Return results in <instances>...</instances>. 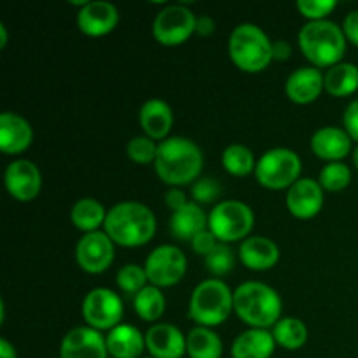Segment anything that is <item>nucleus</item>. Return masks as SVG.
Listing matches in <instances>:
<instances>
[{"instance_id":"f257e3e1","label":"nucleus","mask_w":358,"mask_h":358,"mask_svg":"<svg viewBox=\"0 0 358 358\" xmlns=\"http://www.w3.org/2000/svg\"><path fill=\"white\" fill-rule=\"evenodd\" d=\"M156 173L164 184L171 187L187 185L199 177L203 168L201 149L192 140L184 136H171L163 140L154 161Z\"/></svg>"},{"instance_id":"f03ea898","label":"nucleus","mask_w":358,"mask_h":358,"mask_svg":"<svg viewBox=\"0 0 358 358\" xmlns=\"http://www.w3.org/2000/svg\"><path fill=\"white\" fill-rule=\"evenodd\" d=\"M103 227L114 243L135 248L143 247L152 240L157 222L149 206L136 201H124L107 213Z\"/></svg>"},{"instance_id":"7ed1b4c3","label":"nucleus","mask_w":358,"mask_h":358,"mask_svg":"<svg viewBox=\"0 0 358 358\" xmlns=\"http://www.w3.org/2000/svg\"><path fill=\"white\" fill-rule=\"evenodd\" d=\"M299 48L315 69H332L346 52L345 31L329 20L308 21L299 31Z\"/></svg>"},{"instance_id":"20e7f679","label":"nucleus","mask_w":358,"mask_h":358,"mask_svg":"<svg viewBox=\"0 0 358 358\" xmlns=\"http://www.w3.org/2000/svg\"><path fill=\"white\" fill-rule=\"evenodd\" d=\"M234 311L252 329L268 331L282 320V299L266 283L245 282L234 290Z\"/></svg>"},{"instance_id":"39448f33","label":"nucleus","mask_w":358,"mask_h":358,"mask_svg":"<svg viewBox=\"0 0 358 358\" xmlns=\"http://www.w3.org/2000/svg\"><path fill=\"white\" fill-rule=\"evenodd\" d=\"M229 56L243 72H262L273 62V42L257 24H238L229 37Z\"/></svg>"},{"instance_id":"423d86ee","label":"nucleus","mask_w":358,"mask_h":358,"mask_svg":"<svg viewBox=\"0 0 358 358\" xmlns=\"http://www.w3.org/2000/svg\"><path fill=\"white\" fill-rule=\"evenodd\" d=\"M234 310V292L222 280H205L192 290L189 315L201 327H217Z\"/></svg>"},{"instance_id":"0eeeda50","label":"nucleus","mask_w":358,"mask_h":358,"mask_svg":"<svg viewBox=\"0 0 358 358\" xmlns=\"http://www.w3.org/2000/svg\"><path fill=\"white\" fill-rule=\"evenodd\" d=\"M254 222L255 217L250 206L236 199L219 203L208 215V229L219 240V243L243 240L252 233Z\"/></svg>"},{"instance_id":"6e6552de","label":"nucleus","mask_w":358,"mask_h":358,"mask_svg":"<svg viewBox=\"0 0 358 358\" xmlns=\"http://www.w3.org/2000/svg\"><path fill=\"white\" fill-rule=\"evenodd\" d=\"M301 168H303V163L297 152L285 147H276L262 154L261 159L257 161L255 178L262 187L271 189V191L290 189L299 180Z\"/></svg>"},{"instance_id":"1a4fd4ad","label":"nucleus","mask_w":358,"mask_h":358,"mask_svg":"<svg viewBox=\"0 0 358 358\" xmlns=\"http://www.w3.org/2000/svg\"><path fill=\"white\" fill-rule=\"evenodd\" d=\"M196 20L191 9L178 3V6H166L159 10L152 23V34L159 44L173 48L180 45L196 31Z\"/></svg>"},{"instance_id":"9d476101","label":"nucleus","mask_w":358,"mask_h":358,"mask_svg":"<svg viewBox=\"0 0 358 358\" xmlns=\"http://www.w3.org/2000/svg\"><path fill=\"white\" fill-rule=\"evenodd\" d=\"M185 271L187 259L184 252L173 245H161L154 248L145 261L147 278L157 289L177 285L184 278Z\"/></svg>"},{"instance_id":"9b49d317","label":"nucleus","mask_w":358,"mask_h":358,"mask_svg":"<svg viewBox=\"0 0 358 358\" xmlns=\"http://www.w3.org/2000/svg\"><path fill=\"white\" fill-rule=\"evenodd\" d=\"M83 317L94 331H112L121 325L122 301L112 290L98 287L87 292L83 301Z\"/></svg>"},{"instance_id":"f8f14e48","label":"nucleus","mask_w":358,"mask_h":358,"mask_svg":"<svg viewBox=\"0 0 358 358\" xmlns=\"http://www.w3.org/2000/svg\"><path fill=\"white\" fill-rule=\"evenodd\" d=\"M114 241L108 238L107 233H101V231L84 234L76 247L77 264L90 275H100L107 271L114 262Z\"/></svg>"},{"instance_id":"ddd939ff","label":"nucleus","mask_w":358,"mask_h":358,"mask_svg":"<svg viewBox=\"0 0 358 358\" xmlns=\"http://www.w3.org/2000/svg\"><path fill=\"white\" fill-rule=\"evenodd\" d=\"M6 189L17 201H34L42 189L41 170L28 159H16L6 168Z\"/></svg>"},{"instance_id":"4468645a","label":"nucleus","mask_w":358,"mask_h":358,"mask_svg":"<svg viewBox=\"0 0 358 358\" xmlns=\"http://www.w3.org/2000/svg\"><path fill=\"white\" fill-rule=\"evenodd\" d=\"M62 358H107V339L91 327H76L66 332L59 346Z\"/></svg>"},{"instance_id":"2eb2a0df","label":"nucleus","mask_w":358,"mask_h":358,"mask_svg":"<svg viewBox=\"0 0 358 358\" xmlns=\"http://www.w3.org/2000/svg\"><path fill=\"white\" fill-rule=\"evenodd\" d=\"M324 206V189L313 178H299L287 192V208L301 220L313 219Z\"/></svg>"},{"instance_id":"dca6fc26","label":"nucleus","mask_w":358,"mask_h":358,"mask_svg":"<svg viewBox=\"0 0 358 358\" xmlns=\"http://www.w3.org/2000/svg\"><path fill=\"white\" fill-rule=\"evenodd\" d=\"M119 23L117 7L105 0L87 2L77 14V24L83 34L90 37H103L110 34Z\"/></svg>"},{"instance_id":"f3484780","label":"nucleus","mask_w":358,"mask_h":358,"mask_svg":"<svg viewBox=\"0 0 358 358\" xmlns=\"http://www.w3.org/2000/svg\"><path fill=\"white\" fill-rule=\"evenodd\" d=\"M145 346L152 358H182L187 353V339L171 324H156L147 331Z\"/></svg>"},{"instance_id":"a211bd4d","label":"nucleus","mask_w":358,"mask_h":358,"mask_svg":"<svg viewBox=\"0 0 358 358\" xmlns=\"http://www.w3.org/2000/svg\"><path fill=\"white\" fill-rule=\"evenodd\" d=\"M34 142V129L30 122L20 114L3 112L0 115V149L3 154H21Z\"/></svg>"},{"instance_id":"6ab92c4d","label":"nucleus","mask_w":358,"mask_h":358,"mask_svg":"<svg viewBox=\"0 0 358 358\" xmlns=\"http://www.w3.org/2000/svg\"><path fill=\"white\" fill-rule=\"evenodd\" d=\"M322 90H325L324 76L315 66H303L290 73L285 84V93L290 101L299 105L313 103L320 96Z\"/></svg>"},{"instance_id":"aec40b11","label":"nucleus","mask_w":358,"mask_h":358,"mask_svg":"<svg viewBox=\"0 0 358 358\" xmlns=\"http://www.w3.org/2000/svg\"><path fill=\"white\" fill-rule=\"evenodd\" d=\"M311 150H313L318 159L329 161V163H339L352 150V136L346 133V129L327 126V128L318 129L313 135Z\"/></svg>"},{"instance_id":"412c9836","label":"nucleus","mask_w":358,"mask_h":358,"mask_svg":"<svg viewBox=\"0 0 358 358\" xmlns=\"http://www.w3.org/2000/svg\"><path fill=\"white\" fill-rule=\"evenodd\" d=\"M240 261L252 271H268L280 261V248L269 238H247L240 247Z\"/></svg>"},{"instance_id":"4be33fe9","label":"nucleus","mask_w":358,"mask_h":358,"mask_svg":"<svg viewBox=\"0 0 358 358\" xmlns=\"http://www.w3.org/2000/svg\"><path fill=\"white\" fill-rule=\"evenodd\" d=\"M140 126L152 140H164L173 126V112L166 101L159 98L145 101L140 108Z\"/></svg>"},{"instance_id":"5701e85b","label":"nucleus","mask_w":358,"mask_h":358,"mask_svg":"<svg viewBox=\"0 0 358 358\" xmlns=\"http://www.w3.org/2000/svg\"><path fill=\"white\" fill-rule=\"evenodd\" d=\"M276 341L266 329H248L241 332L231 346L233 358H271Z\"/></svg>"},{"instance_id":"b1692460","label":"nucleus","mask_w":358,"mask_h":358,"mask_svg":"<svg viewBox=\"0 0 358 358\" xmlns=\"http://www.w3.org/2000/svg\"><path fill=\"white\" fill-rule=\"evenodd\" d=\"M108 355L114 358H140L145 346V336L133 325H117L108 332Z\"/></svg>"},{"instance_id":"393cba45","label":"nucleus","mask_w":358,"mask_h":358,"mask_svg":"<svg viewBox=\"0 0 358 358\" xmlns=\"http://www.w3.org/2000/svg\"><path fill=\"white\" fill-rule=\"evenodd\" d=\"M208 217L196 203H187L184 208L173 212L170 219V231L177 240L192 241L199 233L206 231Z\"/></svg>"},{"instance_id":"a878e982","label":"nucleus","mask_w":358,"mask_h":358,"mask_svg":"<svg viewBox=\"0 0 358 358\" xmlns=\"http://www.w3.org/2000/svg\"><path fill=\"white\" fill-rule=\"evenodd\" d=\"M325 91L336 98L350 96L358 90V66L353 63H339L324 76Z\"/></svg>"},{"instance_id":"bb28decb","label":"nucleus","mask_w":358,"mask_h":358,"mask_svg":"<svg viewBox=\"0 0 358 358\" xmlns=\"http://www.w3.org/2000/svg\"><path fill=\"white\" fill-rule=\"evenodd\" d=\"M70 219L72 224L79 231L84 233H94L98 231V227L103 226L105 219H107V212H105L103 205L98 203L93 198H84L73 205V208L70 210Z\"/></svg>"},{"instance_id":"cd10ccee","label":"nucleus","mask_w":358,"mask_h":358,"mask_svg":"<svg viewBox=\"0 0 358 358\" xmlns=\"http://www.w3.org/2000/svg\"><path fill=\"white\" fill-rule=\"evenodd\" d=\"M185 339L191 358H222V341L212 329L199 325L191 329Z\"/></svg>"},{"instance_id":"c85d7f7f","label":"nucleus","mask_w":358,"mask_h":358,"mask_svg":"<svg viewBox=\"0 0 358 358\" xmlns=\"http://www.w3.org/2000/svg\"><path fill=\"white\" fill-rule=\"evenodd\" d=\"M273 338H275L276 345L294 352V350H299L306 345L308 327L304 325L303 320H299V318H282V320L273 327Z\"/></svg>"},{"instance_id":"c756f323","label":"nucleus","mask_w":358,"mask_h":358,"mask_svg":"<svg viewBox=\"0 0 358 358\" xmlns=\"http://www.w3.org/2000/svg\"><path fill=\"white\" fill-rule=\"evenodd\" d=\"M135 313L145 322H156L163 317L164 308H166V299H164L161 289L154 285H147L145 289L140 290L133 301Z\"/></svg>"},{"instance_id":"7c9ffc66","label":"nucleus","mask_w":358,"mask_h":358,"mask_svg":"<svg viewBox=\"0 0 358 358\" xmlns=\"http://www.w3.org/2000/svg\"><path fill=\"white\" fill-rule=\"evenodd\" d=\"M222 164L227 170V173H231L233 177H247L252 171L255 173V157L248 147L240 145V143H234L229 145L222 152Z\"/></svg>"},{"instance_id":"2f4dec72","label":"nucleus","mask_w":358,"mask_h":358,"mask_svg":"<svg viewBox=\"0 0 358 358\" xmlns=\"http://www.w3.org/2000/svg\"><path fill=\"white\" fill-rule=\"evenodd\" d=\"M350 182H352V171L343 163H329L318 177V184L329 192L343 191L348 187Z\"/></svg>"},{"instance_id":"473e14b6","label":"nucleus","mask_w":358,"mask_h":358,"mask_svg":"<svg viewBox=\"0 0 358 358\" xmlns=\"http://www.w3.org/2000/svg\"><path fill=\"white\" fill-rule=\"evenodd\" d=\"M115 282H117L119 289L122 292L129 294V296H136L140 290L145 289V283L149 282V278H147L145 268H140L136 264H126L117 271Z\"/></svg>"},{"instance_id":"72a5a7b5","label":"nucleus","mask_w":358,"mask_h":358,"mask_svg":"<svg viewBox=\"0 0 358 358\" xmlns=\"http://www.w3.org/2000/svg\"><path fill=\"white\" fill-rule=\"evenodd\" d=\"M205 266L213 276L229 275L234 266V254L227 243H219L212 254L205 257Z\"/></svg>"},{"instance_id":"f704fd0d","label":"nucleus","mask_w":358,"mask_h":358,"mask_svg":"<svg viewBox=\"0 0 358 358\" xmlns=\"http://www.w3.org/2000/svg\"><path fill=\"white\" fill-rule=\"evenodd\" d=\"M157 149H159V145H156L154 140L149 138V136H135L126 145V154H128L133 163L149 164L156 161Z\"/></svg>"},{"instance_id":"c9c22d12","label":"nucleus","mask_w":358,"mask_h":358,"mask_svg":"<svg viewBox=\"0 0 358 358\" xmlns=\"http://www.w3.org/2000/svg\"><path fill=\"white\" fill-rule=\"evenodd\" d=\"M336 0H299L297 9L310 21H322L336 9Z\"/></svg>"},{"instance_id":"e433bc0d","label":"nucleus","mask_w":358,"mask_h":358,"mask_svg":"<svg viewBox=\"0 0 358 358\" xmlns=\"http://www.w3.org/2000/svg\"><path fill=\"white\" fill-rule=\"evenodd\" d=\"M220 194V185L215 178H199L196 184L192 185V198L194 203H201V205H208L213 203Z\"/></svg>"},{"instance_id":"4c0bfd02","label":"nucleus","mask_w":358,"mask_h":358,"mask_svg":"<svg viewBox=\"0 0 358 358\" xmlns=\"http://www.w3.org/2000/svg\"><path fill=\"white\" fill-rule=\"evenodd\" d=\"M192 248H194L196 254L203 255V257H206L208 254H212L213 248L219 245V240H217L215 236H213V233L210 229L203 231V233H199L198 236L194 238V240L191 241Z\"/></svg>"},{"instance_id":"58836bf2","label":"nucleus","mask_w":358,"mask_h":358,"mask_svg":"<svg viewBox=\"0 0 358 358\" xmlns=\"http://www.w3.org/2000/svg\"><path fill=\"white\" fill-rule=\"evenodd\" d=\"M343 122H345L346 133L352 136V140H357L358 142V100H353L352 103L346 107Z\"/></svg>"},{"instance_id":"ea45409f","label":"nucleus","mask_w":358,"mask_h":358,"mask_svg":"<svg viewBox=\"0 0 358 358\" xmlns=\"http://www.w3.org/2000/svg\"><path fill=\"white\" fill-rule=\"evenodd\" d=\"M343 31H345L346 41H350L353 45L358 48V10H353V13H350L348 16L345 17Z\"/></svg>"},{"instance_id":"a19ab883","label":"nucleus","mask_w":358,"mask_h":358,"mask_svg":"<svg viewBox=\"0 0 358 358\" xmlns=\"http://www.w3.org/2000/svg\"><path fill=\"white\" fill-rule=\"evenodd\" d=\"M187 203V198H185V194L178 187L170 189V191L164 194V205L170 210H173V212H178L180 208H184Z\"/></svg>"},{"instance_id":"79ce46f5","label":"nucleus","mask_w":358,"mask_h":358,"mask_svg":"<svg viewBox=\"0 0 358 358\" xmlns=\"http://www.w3.org/2000/svg\"><path fill=\"white\" fill-rule=\"evenodd\" d=\"M290 52H292V48H290V44L287 41L273 42V59H276V62H287Z\"/></svg>"},{"instance_id":"37998d69","label":"nucleus","mask_w":358,"mask_h":358,"mask_svg":"<svg viewBox=\"0 0 358 358\" xmlns=\"http://www.w3.org/2000/svg\"><path fill=\"white\" fill-rule=\"evenodd\" d=\"M215 31V21L210 16H199L196 20V34L206 37V35H212Z\"/></svg>"},{"instance_id":"c03bdc74","label":"nucleus","mask_w":358,"mask_h":358,"mask_svg":"<svg viewBox=\"0 0 358 358\" xmlns=\"http://www.w3.org/2000/svg\"><path fill=\"white\" fill-rule=\"evenodd\" d=\"M0 358H17L16 348L7 339H0Z\"/></svg>"},{"instance_id":"a18cd8bd","label":"nucleus","mask_w":358,"mask_h":358,"mask_svg":"<svg viewBox=\"0 0 358 358\" xmlns=\"http://www.w3.org/2000/svg\"><path fill=\"white\" fill-rule=\"evenodd\" d=\"M7 45V28L6 24H0V49Z\"/></svg>"},{"instance_id":"49530a36","label":"nucleus","mask_w":358,"mask_h":358,"mask_svg":"<svg viewBox=\"0 0 358 358\" xmlns=\"http://www.w3.org/2000/svg\"><path fill=\"white\" fill-rule=\"evenodd\" d=\"M353 163H355V166L358 170V147L355 149V152H353Z\"/></svg>"},{"instance_id":"de8ad7c7","label":"nucleus","mask_w":358,"mask_h":358,"mask_svg":"<svg viewBox=\"0 0 358 358\" xmlns=\"http://www.w3.org/2000/svg\"><path fill=\"white\" fill-rule=\"evenodd\" d=\"M145 358H152V357H145Z\"/></svg>"}]
</instances>
